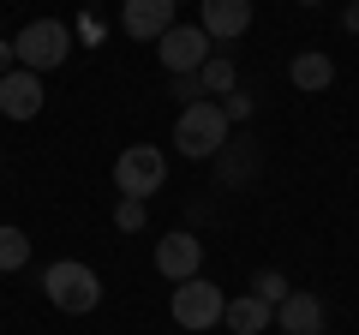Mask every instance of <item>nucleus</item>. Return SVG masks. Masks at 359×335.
Returning a JSON list of instances; mask_svg holds the SVG:
<instances>
[{
  "mask_svg": "<svg viewBox=\"0 0 359 335\" xmlns=\"http://www.w3.org/2000/svg\"><path fill=\"white\" fill-rule=\"evenodd\" d=\"M42 294H48L66 317H90V311L102 306V275L90 270V264H78V258H60V264L42 270Z\"/></svg>",
  "mask_w": 359,
  "mask_h": 335,
  "instance_id": "f257e3e1",
  "label": "nucleus"
},
{
  "mask_svg": "<svg viewBox=\"0 0 359 335\" xmlns=\"http://www.w3.org/2000/svg\"><path fill=\"white\" fill-rule=\"evenodd\" d=\"M222 144H228V120H222L216 102H186L174 120V150L192 156V162H204V156H222Z\"/></svg>",
  "mask_w": 359,
  "mask_h": 335,
  "instance_id": "f03ea898",
  "label": "nucleus"
},
{
  "mask_svg": "<svg viewBox=\"0 0 359 335\" xmlns=\"http://www.w3.org/2000/svg\"><path fill=\"white\" fill-rule=\"evenodd\" d=\"M66 54H72V30H66L60 18H30L13 36V60L25 66V72H54Z\"/></svg>",
  "mask_w": 359,
  "mask_h": 335,
  "instance_id": "7ed1b4c3",
  "label": "nucleus"
},
{
  "mask_svg": "<svg viewBox=\"0 0 359 335\" xmlns=\"http://www.w3.org/2000/svg\"><path fill=\"white\" fill-rule=\"evenodd\" d=\"M162 180H168V156L156 144H126L114 156V192L120 198H150V192H162Z\"/></svg>",
  "mask_w": 359,
  "mask_h": 335,
  "instance_id": "20e7f679",
  "label": "nucleus"
},
{
  "mask_svg": "<svg viewBox=\"0 0 359 335\" xmlns=\"http://www.w3.org/2000/svg\"><path fill=\"white\" fill-rule=\"evenodd\" d=\"M222 306H228V294H222L216 282H204V275H192V282H174V323L180 329H192V335H204V329H216L222 323Z\"/></svg>",
  "mask_w": 359,
  "mask_h": 335,
  "instance_id": "39448f33",
  "label": "nucleus"
},
{
  "mask_svg": "<svg viewBox=\"0 0 359 335\" xmlns=\"http://www.w3.org/2000/svg\"><path fill=\"white\" fill-rule=\"evenodd\" d=\"M156 60L168 66V78H174V72H198V66L210 60V36L198 25H174V30L156 36Z\"/></svg>",
  "mask_w": 359,
  "mask_h": 335,
  "instance_id": "423d86ee",
  "label": "nucleus"
},
{
  "mask_svg": "<svg viewBox=\"0 0 359 335\" xmlns=\"http://www.w3.org/2000/svg\"><path fill=\"white\" fill-rule=\"evenodd\" d=\"M204 270V240L198 233H162L156 240V275H168V282H192V275Z\"/></svg>",
  "mask_w": 359,
  "mask_h": 335,
  "instance_id": "0eeeda50",
  "label": "nucleus"
},
{
  "mask_svg": "<svg viewBox=\"0 0 359 335\" xmlns=\"http://www.w3.org/2000/svg\"><path fill=\"white\" fill-rule=\"evenodd\" d=\"M0 114L6 120H36L42 114V78L13 66V72H0Z\"/></svg>",
  "mask_w": 359,
  "mask_h": 335,
  "instance_id": "6e6552de",
  "label": "nucleus"
},
{
  "mask_svg": "<svg viewBox=\"0 0 359 335\" xmlns=\"http://www.w3.org/2000/svg\"><path fill=\"white\" fill-rule=\"evenodd\" d=\"M174 6L180 0H126V6H120V25H126V36L156 42L162 30H174Z\"/></svg>",
  "mask_w": 359,
  "mask_h": 335,
  "instance_id": "1a4fd4ad",
  "label": "nucleus"
},
{
  "mask_svg": "<svg viewBox=\"0 0 359 335\" xmlns=\"http://www.w3.org/2000/svg\"><path fill=\"white\" fill-rule=\"evenodd\" d=\"M204 30L210 42H233L252 30V0H204Z\"/></svg>",
  "mask_w": 359,
  "mask_h": 335,
  "instance_id": "9d476101",
  "label": "nucleus"
},
{
  "mask_svg": "<svg viewBox=\"0 0 359 335\" xmlns=\"http://www.w3.org/2000/svg\"><path fill=\"white\" fill-rule=\"evenodd\" d=\"M276 323H282L287 335H323V299L318 294H287L282 306H276Z\"/></svg>",
  "mask_w": 359,
  "mask_h": 335,
  "instance_id": "9b49d317",
  "label": "nucleus"
},
{
  "mask_svg": "<svg viewBox=\"0 0 359 335\" xmlns=\"http://www.w3.org/2000/svg\"><path fill=\"white\" fill-rule=\"evenodd\" d=\"M222 323H228L233 335H264L269 323H276V306H264L257 294H240V299L222 306Z\"/></svg>",
  "mask_w": 359,
  "mask_h": 335,
  "instance_id": "f8f14e48",
  "label": "nucleus"
},
{
  "mask_svg": "<svg viewBox=\"0 0 359 335\" xmlns=\"http://www.w3.org/2000/svg\"><path fill=\"white\" fill-rule=\"evenodd\" d=\"M287 78H294V90L318 96V90H330V84H335V60H330V54H318V48H306V54H294Z\"/></svg>",
  "mask_w": 359,
  "mask_h": 335,
  "instance_id": "ddd939ff",
  "label": "nucleus"
},
{
  "mask_svg": "<svg viewBox=\"0 0 359 335\" xmlns=\"http://www.w3.org/2000/svg\"><path fill=\"white\" fill-rule=\"evenodd\" d=\"M30 264V233L0 221V270H25Z\"/></svg>",
  "mask_w": 359,
  "mask_h": 335,
  "instance_id": "4468645a",
  "label": "nucleus"
},
{
  "mask_svg": "<svg viewBox=\"0 0 359 335\" xmlns=\"http://www.w3.org/2000/svg\"><path fill=\"white\" fill-rule=\"evenodd\" d=\"M198 84H204L210 96H228L233 90V60H228V54H210V60L198 66Z\"/></svg>",
  "mask_w": 359,
  "mask_h": 335,
  "instance_id": "2eb2a0df",
  "label": "nucleus"
},
{
  "mask_svg": "<svg viewBox=\"0 0 359 335\" xmlns=\"http://www.w3.org/2000/svg\"><path fill=\"white\" fill-rule=\"evenodd\" d=\"M252 294L264 299V306H282L294 287H287V275H282V270H257V275H252Z\"/></svg>",
  "mask_w": 359,
  "mask_h": 335,
  "instance_id": "dca6fc26",
  "label": "nucleus"
},
{
  "mask_svg": "<svg viewBox=\"0 0 359 335\" xmlns=\"http://www.w3.org/2000/svg\"><path fill=\"white\" fill-rule=\"evenodd\" d=\"M114 228L120 233H138L144 228V198H120V204H114Z\"/></svg>",
  "mask_w": 359,
  "mask_h": 335,
  "instance_id": "f3484780",
  "label": "nucleus"
},
{
  "mask_svg": "<svg viewBox=\"0 0 359 335\" xmlns=\"http://www.w3.org/2000/svg\"><path fill=\"white\" fill-rule=\"evenodd\" d=\"M168 90H174L180 102H204V84H198V72H174V78H168Z\"/></svg>",
  "mask_w": 359,
  "mask_h": 335,
  "instance_id": "a211bd4d",
  "label": "nucleus"
},
{
  "mask_svg": "<svg viewBox=\"0 0 359 335\" xmlns=\"http://www.w3.org/2000/svg\"><path fill=\"white\" fill-rule=\"evenodd\" d=\"M216 108H222L228 126H233V120H252V96H240V90H228V102H216Z\"/></svg>",
  "mask_w": 359,
  "mask_h": 335,
  "instance_id": "6ab92c4d",
  "label": "nucleus"
},
{
  "mask_svg": "<svg viewBox=\"0 0 359 335\" xmlns=\"http://www.w3.org/2000/svg\"><path fill=\"white\" fill-rule=\"evenodd\" d=\"M341 30H347V36H359V6H347V13H341Z\"/></svg>",
  "mask_w": 359,
  "mask_h": 335,
  "instance_id": "aec40b11",
  "label": "nucleus"
},
{
  "mask_svg": "<svg viewBox=\"0 0 359 335\" xmlns=\"http://www.w3.org/2000/svg\"><path fill=\"white\" fill-rule=\"evenodd\" d=\"M13 66H18L13 60V42H0V72H13Z\"/></svg>",
  "mask_w": 359,
  "mask_h": 335,
  "instance_id": "412c9836",
  "label": "nucleus"
},
{
  "mask_svg": "<svg viewBox=\"0 0 359 335\" xmlns=\"http://www.w3.org/2000/svg\"><path fill=\"white\" fill-rule=\"evenodd\" d=\"M299 6H318V0H299Z\"/></svg>",
  "mask_w": 359,
  "mask_h": 335,
  "instance_id": "4be33fe9",
  "label": "nucleus"
},
{
  "mask_svg": "<svg viewBox=\"0 0 359 335\" xmlns=\"http://www.w3.org/2000/svg\"><path fill=\"white\" fill-rule=\"evenodd\" d=\"M353 6H359V0H353Z\"/></svg>",
  "mask_w": 359,
  "mask_h": 335,
  "instance_id": "5701e85b",
  "label": "nucleus"
}]
</instances>
